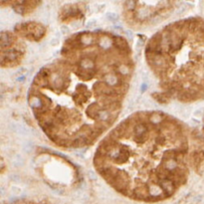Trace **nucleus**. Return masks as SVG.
<instances>
[{
  "label": "nucleus",
  "instance_id": "0eeeda50",
  "mask_svg": "<svg viewBox=\"0 0 204 204\" xmlns=\"http://www.w3.org/2000/svg\"><path fill=\"white\" fill-rule=\"evenodd\" d=\"M7 5L12 6L15 11L22 15L31 13L35 8L40 5V1H6Z\"/></svg>",
  "mask_w": 204,
  "mask_h": 204
},
{
  "label": "nucleus",
  "instance_id": "423d86ee",
  "mask_svg": "<svg viewBox=\"0 0 204 204\" xmlns=\"http://www.w3.org/2000/svg\"><path fill=\"white\" fill-rule=\"evenodd\" d=\"M15 33L19 37H22L29 41H39L46 33L44 25L38 22H24L15 27Z\"/></svg>",
  "mask_w": 204,
  "mask_h": 204
},
{
  "label": "nucleus",
  "instance_id": "39448f33",
  "mask_svg": "<svg viewBox=\"0 0 204 204\" xmlns=\"http://www.w3.org/2000/svg\"><path fill=\"white\" fill-rule=\"evenodd\" d=\"M25 55V45L15 32H2L1 34V65L5 67L18 66Z\"/></svg>",
  "mask_w": 204,
  "mask_h": 204
},
{
  "label": "nucleus",
  "instance_id": "f257e3e1",
  "mask_svg": "<svg viewBox=\"0 0 204 204\" xmlns=\"http://www.w3.org/2000/svg\"><path fill=\"white\" fill-rule=\"evenodd\" d=\"M132 49L106 31L70 36L60 56L39 70L28 92L38 126L66 148L92 145L114 126L132 81Z\"/></svg>",
  "mask_w": 204,
  "mask_h": 204
},
{
  "label": "nucleus",
  "instance_id": "20e7f679",
  "mask_svg": "<svg viewBox=\"0 0 204 204\" xmlns=\"http://www.w3.org/2000/svg\"><path fill=\"white\" fill-rule=\"evenodd\" d=\"M174 5V1H129L125 3V17L129 23L142 26L168 14Z\"/></svg>",
  "mask_w": 204,
  "mask_h": 204
},
{
  "label": "nucleus",
  "instance_id": "f03ea898",
  "mask_svg": "<svg viewBox=\"0 0 204 204\" xmlns=\"http://www.w3.org/2000/svg\"><path fill=\"white\" fill-rule=\"evenodd\" d=\"M185 126L160 111L127 117L105 135L94 155L102 178L123 195L141 201L172 196L189 175Z\"/></svg>",
  "mask_w": 204,
  "mask_h": 204
},
{
  "label": "nucleus",
  "instance_id": "7ed1b4c3",
  "mask_svg": "<svg viewBox=\"0 0 204 204\" xmlns=\"http://www.w3.org/2000/svg\"><path fill=\"white\" fill-rule=\"evenodd\" d=\"M145 56L166 97L181 103L204 99V18L162 27L149 38Z\"/></svg>",
  "mask_w": 204,
  "mask_h": 204
},
{
  "label": "nucleus",
  "instance_id": "6e6552de",
  "mask_svg": "<svg viewBox=\"0 0 204 204\" xmlns=\"http://www.w3.org/2000/svg\"><path fill=\"white\" fill-rule=\"evenodd\" d=\"M203 135H204V120H203Z\"/></svg>",
  "mask_w": 204,
  "mask_h": 204
}]
</instances>
